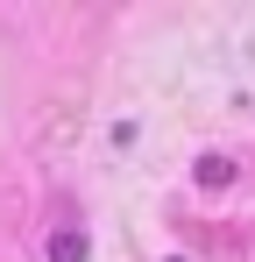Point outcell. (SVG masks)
I'll use <instances>...</instances> for the list:
<instances>
[{
    "mask_svg": "<svg viewBox=\"0 0 255 262\" xmlns=\"http://www.w3.org/2000/svg\"><path fill=\"white\" fill-rule=\"evenodd\" d=\"M50 262H85V234L78 227H64V234L50 241Z\"/></svg>",
    "mask_w": 255,
    "mask_h": 262,
    "instance_id": "2",
    "label": "cell"
},
{
    "mask_svg": "<svg viewBox=\"0 0 255 262\" xmlns=\"http://www.w3.org/2000/svg\"><path fill=\"white\" fill-rule=\"evenodd\" d=\"M192 184H199V191H227V184H234V156H220V149L199 156V163H192Z\"/></svg>",
    "mask_w": 255,
    "mask_h": 262,
    "instance_id": "1",
    "label": "cell"
}]
</instances>
